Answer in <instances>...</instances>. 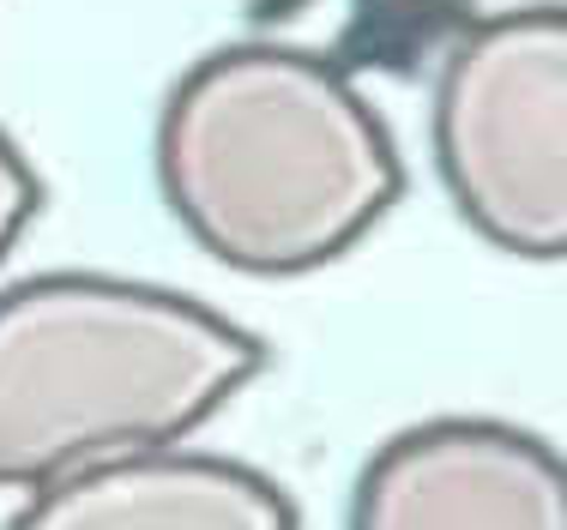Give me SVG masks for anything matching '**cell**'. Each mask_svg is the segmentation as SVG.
Wrapping results in <instances>:
<instances>
[{
	"instance_id": "1",
	"label": "cell",
	"mask_w": 567,
	"mask_h": 530,
	"mask_svg": "<svg viewBox=\"0 0 567 530\" xmlns=\"http://www.w3.org/2000/svg\"><path fill=\"white\" fill-rule=\"evenodd\" d=\"M157 187L218 266L302 278L381 229L404 163L374 97L327 54L224 43L164 97Z\"/></svg>"
},
{
	"instance_id": "3",
	"label": "cell",
	"mask_w": 567,
	"mask_h": 530,
	"mask_svg": "<svg viewBox=\"0 0 567 530\" xmlns=\"http://www.w3.org/2000/svg\"><path fill=\"white\" fill-rule=\"evenodd\" d=\"M453 211L513 260H567V7L477 19L435 79Z\"/></svg>"
},
{
	"instance_id": "5",
	"label": "cell",
	"mask_w": 567,
	"mask_h": 530,
	"mask_svg": "<svg viewBox=\"0 0 567 530\" xmlns=\"http://www.w3.org/2000/svg\"><path fill=\"white\" fill-rule=\"evenodd\" d=\"M290 488L187 440L127 446L24 488L19 524L37 530H290Z\"/></svg>"
},
{
	"instance_id": "4",
	"label": "cell",
	"mask_w": 567,
	"mask_h": 530,
	"mask_svg": "<svg viewBox=\"0 0 567 530\" xmlns=\"http://www.w3.org/2000/svg\"><path fill=\"white\" fill-rule=\"evenodd\" d=\"M369 530H567V458L495 416L399 428L350 488Z\"/></svg>"
},
{
	"instance_id": "6",
	"label": "cell",
	"mask_w": 567,
	"mask_h": 530,
	"mask_svg": "<svg viewBox=\"0 0 567 530\" xmlns=\"http://www.w3.org/2000/svg\"><path fill=\"white\" fill-rule=\"evenodd\" d=\"M43 211V175L31 169V157L19 152L7 127H0V266L12 260V248L24 241V229Z\"/></svg>"
},
{
	"instance_id": "2",
	"label": "cell",
	"mask_w": 567,
	"mask_h": 530,
	"mask_svg": "<svg viewBox=\"0 0 567 530\" xmlns=\"http://www.w3.org/2000/svg\"><path fill=\"white\" fill-rule=\"evenodd\" d=\"M266 344L145 278L43 271L0 290V488L187 440L248 392Z\"/></svg>"
}]
</instances>
